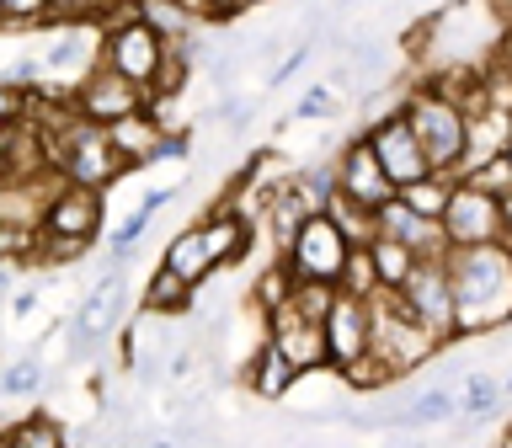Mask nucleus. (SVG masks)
<instances>
[{
    "label": "nucleus",
    "mask_w": 512,
    "mask_h": 448,
    "mask_svg": "<svg viewBox=\"0 0 512 448\" xmlns=\"http://www.w3.org/2000/svg\"><path fill=\"white\" fill-rule=\"evenodd\" d=\"M454 294H459V331L480 336L512 326V246H454Z\"/></svg>",
    "instance_id": "obj_1"
},
{
    "label": "nucleus",
    "mask_w": 512,
    "mask_h": 448,
    "mask_svg": "<svg viewBox=\"0 0 512 448\" xmlns=\"http://www.w3.org/2000/svg\"><path fill=\"white\" fill-rule=\"evenodd\" d=\"M406 118H411L416 134H422L432 166L464 176V160H470V107L454 102L448 91H438L427 80V86H416L406 96Z\"/></svg>",
    "instance_id": "obj_2"
},
{
    "label": "nucleus",
    "mask_w": 512,
    "mask_h": 448,
    "mask_svg": "<svg viewBox=\"0 0 512 448\" xmlns=\"http://www.w3.org/2000/svg\"><path fill=\"white\" fill-rule=\"evenodd\" d=\"M368 310H374V352L390 363L395 379H406L411 368H422L427 358H438L448 347L438 331L411 315V304L400 299V288H379V294L368 299Z\"/></svg>",
    "instance_id": "obj_3"
},
{
    "label": "nucleus",
    "mask_w": 512,
    "mask_h": 448,
    "mask_svg": "<svg viewBox=\"0 0 512 448\" xmlns=\"http://www.w3.org/2000/svg\"><path fill=\"white\" fill-rule=\"evenodd\" d=\"M166 54H171V43L160 38V32L144 22L134 6L118 11V16L102 27V59L112 64V70H123L128 80H139L144 91H155L160 70H166Z\"/></svg>",
    "instance_id": "obj_4"
},
{
    "label": "nucleus",
    "mask_w": 512,
    "mask_h": 448,
    "mask_svg": "<svg viewBox=\"0 0 512 448\" xmlns=\"http://www.w3.org/2000/svg\"><path fill=\"white\" fill-rule=\"evenodd\" d=\"M123 310H128V278H123L118 262H107V267L86 283V294H80L75 315H70V358L102 347L107 336L123 326Z\"/></svg>",
    "instance_id": "obj_5"
},
{
    "label": "nucleus",
    "mask_w": 512,
    "mask_h": 448,
    "mask_svg": "<svg viewBox=\"0 0 512 448\" xmlns=\"http://www.w3.org/2000/svg\"><path fill=\"white\" fill-rule=\"evenodd\" d=\"M443 230H448V246H502L507 240V198L502 192H486L470 176H459L454 198L443 208Z\"/></svg>",
    "instance_id": "obj_6"
},
{
    "label": "nucleus",
    "mask_w": 512,
    "mask_h": 448,
    "mask_svg": "<svg viewBox=\"0 0 512 448\" xmlns=\"http://www.w3.org/2000/svg\"><path fill=\"white\" fill-rule=\"evenodd\" d=\"M400 299L411 304V315L432 326L443 336V342H459V294H454V267H448V256H422V262L411 267V278L400 283Z\"/></svg>",
    "instance_id": "obj_7"
},
{
    "label": "nucleus",
    "mask_w": 512,
    "mask_h": 448,
    "mask_svg": "<svg viewBox=\"0 0 512 448\" xmlns=\"http://www.w3.org/2000/svg\"><path fill=\"white\" fill-rule=\"evenodd\" d=\"M107 22H48V32L38 38V59L48 86H80L96 64H102V32Z\"/></svg>",
    "instance_id": "obj_8"
},
{
    "label": "nucleus",
    "mask_w": 512,
    "mask_h": 448,
    "mask_svg": "<svg viewBox=\"0 0 512 448\" xmlns=\"http://www.w3.org/2000/svg\"><path fill=\"white\" fill-rule=\"evenodd\" d=\"M347 256H352V235H347L331 214H326V208H315V214L299 224V235H294V246L283 251V262L294 267V278L342 283Z\"/></svg>",
    "instance_id": "obj_9"
},
{
    "label": "nucleus",
    "mask_w": 512,
    "mask_h": 448,
    "mask_svg": "<svg viewBox=\"0 0 512 448\" xmlns=\"http://www.w3.org/2000/svg\"><path fill=\"white\" fill-rule=\"evenodd\" d=\"M70 102H75V112H86L91 123H107V128L118 123V118H128V112L155 107V102H150V91H144L139 80H128L123 70H112L107 59L96 64V70L70 91Z\"/></svg>",
    "instance_id": "obj_10"
},
{
    "label": "nucleus",
    "mask_w": 512,
    "mask_h": 448,
    "mask_svg": "<svg viewBox=\"0 0 512 448\" xmlns=\"http://www.w3.org/2000/svg\"><path fill=\"white\" fill-rule=\"evenodd\" d=\"M267 320V336L278 342L288 358L299 363V374L310 379V374H320V368H336L331 363V336H326V320H315V315H304L294 299H283L278 310H267L262 315Z\"/></svg>",
    "instance_id": "obj_11"
},
{
    "label": "nucleus",
    "mask_w": 512,
    "mask_h": 448,
    "mask_svg": "<svg viewBox=\"0 0 512 448\" xmlns=\"http://www.w3.org/2000/svg\"><path fill=\"white\" fill-rule=\"evenodd\" d=\"M102 219H107V198L102 187H80V182H64L54 192L43 214V235H59V240H80L86 251H96L102 240Z\"/></svg>",
    "instance_id": "obj_12"
},
{
    "label": "nucleus",
    "mask_w": 512,
    "mask_h": 448,
    "mask_svg": "<svg viewBox=\"0 0 512 448\" xmlns=\"http://www.w3.org/2000/svg\"><path fill=\"white\" fill-rule=\"evenodd\" d=\"M368 139H374V150H379V160H384V171H390L395 187H411V182H422L427 171H438L432 155H427V144H422V134L411 128L406 107L390 112V118H379L374 128H368Z\"/></svg>",
    "instance_id": "obj_13"
},
{
    "label": "nucleus",
    "mask_w": 512,
    "mask_h": 448,
    "mask_svg": "<svg viewBox=\"0 0 512 448\" xmlns=\"http://www.w3.org/2000/svg\"><path fill=\"white\" fill-rule=\"evenodd\" d=\"M342 192H347V198H358V203H368V208H384L400 192L390 182V171H384V160L374 150V139H368V128L342 144Z\"/></svg>",
    "instance_id": "obj_14"
},
{
    "label": "nucleus",
    "mask_w": 512,
    "mask_h": 448,
    "mask_svg": "<svg viewBox=\"0 0 512 448\" xmlns=\"http://www.w3.org/2000/svg\"><path fill=\"white\" fill-rule=\"evenodd\" d=\"M326 336H331V363L336 368L358 363L363 352L374 347V310H368V299L342 288L331 304V315H326Z\"/></svg>",
    "instance_id": "obj_15"
},
{
    "label": "nucleus",
    "mask_w": 512,
    "mask_h": 448,
    "mask_svg": "<svg viewBox=\"0 0 512 448\" xmlns=\"http://www.w3.org/2000/svg\"><path fill=\"white\" fill-rule=\"evenodd\" d=\"M379 235H390V240H400V246H411L416 256H448V251H454V246H448L443 219H432V214H422V208H411L400 192L379 208Z\"/></svg>",
    "instance_id": "obj_16"
},
{
    "label": "nucleus",
    "mask_w": 512,
    "mask_h": 448,
    "mask_svg": "<svg viewBox=\"0 0 512 448\" xmlns=\"http://www.w3.org/2000/svg\"><path fill=\"white\" fill-rule=\"evenodd\" d=\"M299 379H304L299 363L288 358V352L272 342V336H262V342H256V352H251V363H246V390L272 406V400H283Z\"/></svg>",
    "instance_id": "obj_17"
},
{
    "label": "nucleus",
    "mask_w": 512,
    "mask_h": 448,
    "mask_svg": "<svg viewBox=\"0 0 512 448\" xmlns=\"http://www.w3.org/2000/svg\"><path fill=\"white\" fill-rule=\"evenodd\" d=\"M203 230H208V246H214L219 267H235L251 256V214L240 203H214L203 214Z\"/></svg>",
    "instance_id": "obj_18"
},
{
    "label": "nucleus",
    "mask_w": 512,
    "mask_h": 448,
    "mask_svg": "<svg viewBox=\"0 0 512 448\" xmlns=\"http://www.w3.org/2000/svg\"><path fill=\"white\" fill-rule=\"evenodd\" d=\"M182 198V187H150L139 198V208L128 214L123 224H118V235H112V246H107V262H118V267H128L139 256V240H144V230H150V219L160 214L166 203H176Z\"/></svg>",
    "instance_id": "obj_19"
},
{
    "label": "nucleus",
    "mask_w": 512,
    "mask_h": 448,
    "mask_svg": "<svg viewBox=\"0 0 512 448\" xmlns=\"http://www.w3.org/2000/svg\"><path fill=\"white\" fill-rule=\"evenodd\" d=\"M166 139V123H160V112L155 107H144V112H128V118L112 123V144L123 150L128 160V171H139V166H150L155 160V144Z\"/></svg>",
    "instance_id": "obj_20"
},
{
    "label": "nucleus",
    "mask_w": 512,
    "mask_h": 448,
    "mask_svg": "<svg viewBox=\"0 0 512 448\" xmlns=\"http://www.w3.org/2000/svg\"><path fill=\"white\" fill-rule=\"evenodd\" d=\"M160 262L176 267V272H182V278H192V283H203L208 272H219L214 246H208V230H203V219H198V224H187V230H176V235L166 240V251H160Z\"/></svg>",
    "instance_id": "obj_21"
},
{
    "label": "nucleus",
    "mask_w": 512,
    "mask_h": 448,
    "mask_svg": "<svg viewBox=\"0 0 512 448\" xmlns=\"http://www.w3.org/2000/svg\"><path fill=\"white\" fill-rule=\"evenodd\" d=\"M448 416H459V390L438 379V384H427V390L406 395V406L395 411V427H400V432H422V427L448 422Z\"/></svg>",
    "instance_id": "obj_22"
},
{
    "label": "nucleus",
    "mask_w": 512,
    "mask_h": 448,
    "mask_svg": "<svg viewBox=\"0 0 512 448\" xmlns=\"http://www.w3.org/2000/svg\"><path fill=\"white\" fill-rule=\"evenodd\" d=\"M192 299H198V283L182 278V272L166 267V262L155 267V278L144 283V294H139L144 315H187V310H192Z\"/></svg>",
    "instance_id": "obj_23"
},
{
    "label": "nucleus",
    "mask_w": 512,
    "mask_h": 448,
    "mask_svg": "<svg viewBox=\"0 0 512 448\" xmlns=\"http://www.w3.org/2000/svg\"><path fill=\"white\" fill-rule=\"evenodd\" d=\"M64 443H70V427L54 422L48 411H27L22 422L0 432V448H64Z\"/></svg>",
    "instance_id": "obj_24"
},
{
    "label": "nucleus",
    "mask_w": 512,
    "mask_h": 448,
    "mask_svg": "<svg viewBox=\"0 0 512 448\" xmlns=\"http://www.w3.org/2000/svg\"><path fill=\"white\" fill-rule=\"evenodd\" d=\"M502 400H507V379L486 374V368H470V374H464V384H459V416H464V422L491 416Z\"/></svg>",
    "instance_id": "obj_25"
},
{
    "label": "nucleus",
    "mask_w": 512,
    "mask_h": 448,
    "mask_svg": "<svg viewBox=\"0 0 512 448\" xmlns=\"http://www.w3.org/2000/svg\"><path fill=\"white\" fill-rule=\"evenodd\" d=\"M326 214L352 235V246H368V240L379 235V208H368V203H358V198H347L342 187H336L331 198H326Z\"/></svg>",
    "instance_id": "obj_26"
},
{
    "label": "nucleus",
    "mask_w": 512,
    "mask_h": 448,
    "mask_svg": "<svg viewBox=\"0 0 512 448\" xmlns=\"http://www.w3.org/2000/svg\"><path fill=\"white\" fill-rule=\"evenodd\" d=\"M43 390H48V374H43L38 347L22 352V358H11L6 374H0V400H32V395H43Z\"/></svg>",
    "instance_id": "obj_27"
},
{
    "label": "nucleus",
    "mask_w": 512,
    "mask_h": 448,
    "mask_svg": "<svg viewBox=\"0 0 512 448\" xmlns=\"http://www.w3.org/2000/svg\"><path fill=\"white\" fill-rule=\"evenodd\" d=\"M454 182H459L454 171H427L422 182L400 187V198H406L411 208H422V214H432V219H443V208H448V198H454Z\"/></svg>",
    "instance_id": "obj_28"
},
{
    "label": "nucleus",
    "mask_w": 512,
    "mask_h": 448,
    "mask_svg": "<svg viewBox=\"0 0 512 448\" xmlns=\"http://www.w3.org/2000/svg\"><path fill=\"white\" fill-rule=\"evenodd\" d=\"M368 246H374V262H379V278L390 283V288H400L411 278V267L422 262V256H416L411 246H400V240H390V235H374L368 240Z\"/></svg>",
    "instance_id": "obj_29"
},
{
    "label": "nucleus",
    "mask_w": 512,
    "mask_h": 448,
    "mask_svg": "<svg viewBox=\"0 0 512 448\" xmlns=\"http://www.w3.org/2000/svg\"><path fill=\"white\" fill-rule=\"evenodd\" d=\"M342 288H347V294H363V299H374L379 288H390V283L379 278L374 246H352V256H347V272H342Z\"/></svg>",
    "instance_id": "obj_30"
},
{
    "label": "nucleus",
    "mask_w": 512,
    "mask_h": 448,
    "mask_svg": "<svg viewBox=\"0 0 512 448\" xmlns=\"http://www.w3.org/2000/svg\"><path fill=\"white\" fill-rule=\"evenodd\" d=\"M331 112H342V107H336V86H331V80H320V86L299 91V102L288 107V123H315V118H331Z\"/></svg>",
    "instance_id": "obj_31"
},
{
    "label": "nucleus",
    "mask_w": 512,
    "mask_h": 448,
    "mask_svg": "<svg viewBox=\"0 0 512 448\" xmlns=\"http://www.w3.org/2000/svg\"><path fill=\"white\" fill-rule=\"evenodd\" d=\"M0 11H6V27H11V32H27V27L54 22V0H0Z\"/></svg>",
    "instance_id": "obj_32"
},
{
    "label": "nucleus",
    "mask_w": 512,
    "mask_h": 448,
    "mask_svg": "<svg viewBox=\"0 0 512 448\" xmlns=\"http://www.w3.org/2000/svg\"><path fill=\"white\" fill-rule=\"evenodd\" d=\"M464 176H470V182H480L486 192H502V198H507V192H512V155L502 150V155H491V160H480V166H470Z\"/></svg>",
    "instance_id": "obj_33"
},
{
    "label": "nucleus",
    "mask_w": 512,
    "mask_h": 448,
    "mask_svg": "<svg viewBox=\"0 0 512 448\" xmlns=\"http://www.w3.org/2000/svg\"><path fill=\"white\" fill-rule=\"evenodd\" d=\"M304 64H310V43H299V48H288V54L278 59V64H272V75L262 80V91L272 96V91H283L288 86V80H294L299 70H304Z\"/></svg>",
    "instance_id": "obj_34"
},
{
    "label": "nucleus",
    "mask_w": 512,
    "mask_h": 448,
    "mask_svg": "<svg viewBox=\"0 0 512 448\" xmlns=\"http://www.w3.org/2000/svg\"><path fill=\"white\" fill-rule=\"evenodd\" d=\"M198 16H208V22H230V16L246 11V0H187Z\"/></svg>",
    "instance_id": "obj_35"
},
{
    "label": "nucleus",
    "mask_w": 512,
    "mask_h": 448,
    "mask_svg": "<svg viewBox=\"0 0 512 448\" xmlns=\"http://www.w3.org/2000/svg\"><path fill=\"white\" fill-rule=\"evenodd\" d=\"M38 299H43V283H22L11 294V320H27L32 310H38Z\"/></svg>",
    "instance_id": "obj_36"
},
{
    "label": "nucleus",
    "mask_w": 512,
    "mask_h": 448,
    "mask_svg": "<svg viewBox=\"0 0 512 448\" xmlns=\"http://www.w3.org/2000/svg\"><path fill=\"white\" fill-rule=\"evenodd\" d=\"M507 246H512V192H507Z\"/></svg>",
    "instance_id": "obj_37"
},
{
    "label": "nucleus",
    "mask_w": 512,
    "mask_h": 448,
    "mask_svg": "<svg viewBox=\"0 0 512 448\" xmlns=\"http://www.w3.org/2000/svg\"><path fill=\"white\" fill-rule=\"evenodd\" d=\"M352 6H363V0H342V11H352Z\"/></svg>",
    "instance_id": "obj_38"
},
{
    "label": "nucleus",
    "mask_w": 512,
    "mask_h": 448,
    "mask_svg": "<svg viewBox=\"0 0 512 448\" xmlns=\"http://www.w3.org/2000/svg\"><path fill=\"white\" fill-rule=\"evenodd\" d=\"M507 400H512V368H507Z\"/></svg>",
    "instance_id": "obj_39"
},
{
    "label": "nucleus",
    "mask_w": 512,
    "mask_h": 448,
    "mask_svg": "<svg viewBox=\"0 0 512 448\" xmlns=\"http://www.w3.org/2000/svg\"><path fill=\"white\" fill-rule=\"evenodd\" d=\"M246 6H267V0H246Z\"/></svg>",
    "instance_id": "obj_40"
},
{
    "label": "nucleus",
    "mask_w": 512,
    "mask_h": 448,
    "mask_svg": "<svg viewBox=\"0 0 512 448\" xmlns=\"http://www.w3.org/2000/svg\"><path fill=\"white\" fill-rule=\"evenodd\" d=\"M507 155H512V144H507Z\"/></svg>",
    "instance_id": "obj_41"
}]
</instances>
